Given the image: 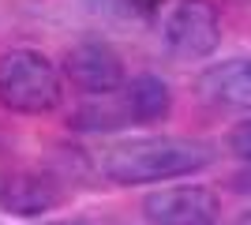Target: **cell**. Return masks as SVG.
Masks as SVG:
<instances>
[{
  "label": "cell",
  "instance_id": "obj_1",
  "mask_svg": "<svg viewBox=\"0 0 251 225\" xmlns=\"http://www.w3.org/2000/svg\"><path fill=\"white\" fill-rule=\"evenodd\" d=\"M218 150L202 139L184 135H150V139H127L101 154V173L113 184L139 188V184H161L191 176V173L214 165Z\"/></svg>",
  "mask_w": 251,
  "mask_h": 225
},
{
  "label": "cell",
  "instance_id": "obj_2",
  "mask_svg": "<svg viewBox=\"0 0 251 225\" xmlns=\"http://www.w3.org/2000/svg\"><path fill=\"white\" fill-rule=\"evenodd\" d=\"M64 98L60 68L38 49H8L0 56V105L23 117L52 113Z\"/></svg>",
  "mask_w": 251,
  "mask_h": 225
},
{
  "label": "cell",
  "instance_id": "obj_3",
  "mask_svg": "<svg viewBox=\"0 0 251 225\" xmlns=\"http://www.w3.org/2000/svg\"><path fill=\"white\" fill-rule=\"evenodd\" d=\"M165 45L180 60H202L221 45V15L214 0H176L165 19Z\"/></svg>",
  "mask_w": 251,
  "mask_h": 225
},
{
  "label": "cell",
  "instance_id": "obj_4",
  "mask_svg": "<svg viewBox=\"0 0 251 225\" xmlns=\"http://www.w3.org/2000/svg\"><path fill=\"white\" fill-rule=\"evenodd\" d=\"M60 72H64V79H72V86H79L83 94H94V98H105V94H113V90L124 86V60L101 38L75 42L64 53Z\"/></svg>",
  "mask_w": 251,
  "mask_h": 225
},
{
  "label": "cell",
  "instance_id": "obj_5",
  "mask_svg": "<svg viewBox=\"0 0 251 225\" xmlns=\"http://www.w3.org/2000/svg\"><path fill=\"white\" fill-rule=\"evenodd\" d=\"M143 214L154 225H214L221 214V199L206 184L161 188L143 199Z\"/></svg>",
  "mask_w": 251,
  "mask_h": 225
},
{
  "label": "cell",
  "instance_id": "obj_6",
  "mask_svg": "<svg viewBox=\"0 0 251 225\" xmlns=\"http://www.w3.org/2000/svg\"><path fill=\"white\" fill-rule=\"evenodd\" d=\"M64 184L42 169H11L0 176V210L15 218H45L64 203Z\"/></svg>",
  "mask_w": 251,
  "mask_h": 225
},
{
  "label": "cell",
  "instance_id": "obj_7",
  "mask_svg": "<svg viewBox=\"0 0 251 225\" xmlns=\"http://www.w3.org/2000/svg\"><path fill=\"white\" fill-rule=\"evenodd\" d=\"M199 94L221 109H251V56H229L199 75Z\"/></svg>",
  "mask_w": 251,
  "mask_h": 225
},
{
  "label": "cell",
  "instance_id": "obj_8",
  "mask_svg": "<svg viewBox=\"0 0 251 225\" xmlns=\"http://www.w3.org/2000/svg\"><path fill=\"white\" fill-rule=\"evenodd\" d=\"M124 109L131 124H157L173 113V90L157 75H135L124 86Z\"/></svg>",
  "mask_w": 251,
  "mask_h": 225
},
{
  "label": "cell",
  "instance_id": "obj_9",
  "mask_svg": "<svg viewBox=\"0 0 251 225\" xmlns=\"http://www.w3.org/2000/svg\"><path fill=\"white\" fill-rule=\"evenodd\" d=\"M124 124H127V109H124V101L116 105L113 98H94L90 105H83L72 117L75 131H116Z\"/></svg>",
  "mask_w": 251,
  "mask_h": 225
},
{
  "label": "cell",
  "instance_id": "obj_10",
  "mask_svg": "<svg viewBox=\"0 0 251 225\" xmlns=\"http://www.w3.org/2000/svg\"><path fill=\"white\" fill-rule=\"evenodd\" d=\"M229 150H232L240 161H248V165H251V117L240 120V124L229 131Z\"/></svg>",
  "mask_w": 251,
  "mask_h": 225
},
{
  "label": "cell",
  "instance_id": "obj_11",
  "mask_svg": "<svg viewBox=\"0 0 251 225\" xmlns=\"http://www.w3.org/2000/svg\"><path fill=\"white\" fill-rule=\"evenodd\" d=\"M161 4V0H127V8L139 11V15H154V8Z\"/></svg>",
  "mask_w": 251,
  "mask_h": 225
},
{
  "label": "cell",
  "instance_id": "obj_12",
  "mask_svg": "<svg viewBox=\"0 0 251 225\" xmlns=\"http://www.w3.org/2000/svg\"><path fill=\"white\" fill-rule=\"evenodd\" d=\"M45 225H83V222H75V218H60V222H45Z\"/></svg>",
  "mask_w": 251,
  "mask_h": 225
},
{
  "label": "cell",
  "instance_id": "obj_13",
  "mask_svg": "<svg viewBox=\"0 0 251 225\" xmlns=\"http://www.w3.org/2000/svg\"><path fill=\"white\" fill-rule=\"evenodd\" d=\"M236 225H251V210H248V214H240V222H236Z\"/></svg>",
  "mask_w": 251,
  "mask_h": 225
}]
</instances>
